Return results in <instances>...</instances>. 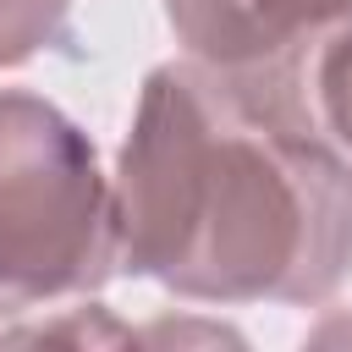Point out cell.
Wrapping results in <instances>:
<instances>
[{
	"label": "cell",
	"instance_id": "cell-1",
	"mask_svg": "<svg viewBox=\"0 0 352 352\" xmlns=\"http://www.w3.org/2000/svg\"><path fill=\"white\" fill-rule=\"evenodd\" d=\"M121 270L187 302H324L352 270V154L308 88L165 60L116 154Z\"/></svg>",
	"mask_w": 352,
	"mask_h": 352
},
{
	"label": "cell",
	"instance_id": "cell-3",
	"mask_svg": "<svg viewBox=\"0 0 352 352\" xmlns=\"http://www.w3.org/2000/svg\"><path fill=\"white\" fill-rule=\"evenodd\" d=\"M187 60L264 88H308L319 44L352 22V0H165Z\"/></svg>",
	"mask_w": 352,
	"mask_h": 352
},
{
	"label": "cell",
	"instance_id": "cell-2",
	"mask_svg": "<svg viewBox=\"0 0 352 352\" xmlns=\"http://www.w3.org/2000/svg\"><path fill=\"white\" fill-rule=\"evenodd\" d=\"M121 270L116 176L44 94L0 88V314L94 297Z\"/></svg>",
	"mask_w": 352,
	"mask_h": 352
},
{
	"label": "cell",
	"instance_id": "cell-4",
	"mask_svg": "<svg viewBox=\"0 0 352 352\" xmlns=\"http://www.w3.org/2000/svg\"><path fill=\"white\" fill-rule=\"evenodd\" d=\"M72 44V0H0V72Z\"/></svg>",
	"mask_w": 352,
	"mask_h": 352
},
{
	"label": "cell",
	"instance_id": "cell-6",
	"mask_svg": "<svg viewBox=\"0 0 352 352\" xmlns=\"http://www.w3.org/2000/svg\"><path fill=\"white\" fill-rule=\"evenodd\" d=\"M6 341H72V346H126V341H138V330H126V324H116L99 302H77V308H66V319H38V324H16V330H6Z\"/></svg>",
	"mask_w": 352,
	"mask_h": 352
},
{
	"label": "cell",
	"instance_id": "cell-5",
	"mask_svg": "<svg viewBox=\"0 0 352 352\" xmlns=\"http://www.w3.org/2000/svg\"><path fill=\"white\" fill-rule=\"evenodd\" d=\"M308 94H314V116L324 121V132L352 154V22H341L308 72Z\"/></svg>",
	"mask_w": 352,
	"mask_h": 352
}]
</instances>
